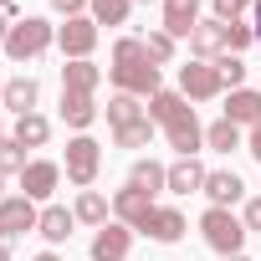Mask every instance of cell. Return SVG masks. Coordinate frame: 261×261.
<instances>
[{"mask_svg":"<svg viewBox=\"0 0 261 261\" xmlns=\"http://www.w3.org/2000/svg\"><path fill=\"white\" fill-rule=\"evenodd\" d=\"M190 51H195L200 62H215V57L225 51V21H215V16L200 21V26L190 31Z\"/></svg>","mask_w":261,"mask_h":261,"instance_id":"5bb4252c","label":"cell"},{"mask_svg":"<svg viewBox=\"0 0 261 261\" xmlns=\"http://www.w3.org/2000/svg\"><path fill=\"white\" fill-rule=\"evenodd\" d=\"M57 113H62V123H67V128H77V134H87V128L97 123V102H92V97H82V92H62Z\"/></svg>","mask_w":261,"mask_h":261,"instance_id":"9a60e30c","label":"cell"},{"mask_svg":"<svg viewBox=\"0 0 261 261\" xmlns=\"http://www.w3.org/2000/svg\"><path fill=\"white\" fill-rule=\"evenodd\" d=\"M113 215H118L128 230H144V220L154 215V195L139 190V185H123V190L113 195Z\"/></svg>","mask_w":261,"mask_h":261,"instance_id":"9c48e42d","label":"cell"},{"mask_svg":"<svg viewBox=\"0 0 261 261\" xmlns=\"http://www.w3.org/2000/svg\"><path fill=\"white\" fill-rule=\"evenodd\" d=\"M220 261H246V256H220Z\"/></svg>","mask_w":261,"mask_h":261,"instance_id":"ee69618b","label":"cell"},{"mask_svg":"<svg viewBox=\"0 0 261 261\" xmlns=\"http://www.w3.org/2000/svg\"><path fill=\"white\" fill-rule=\"evenodd\" d=\"M97 82H102V72H97L92 62H67V67H62V92H82V97H92Z\"/></svg>","mask_w":261,"mask_h":261,"instance_id":"44dd1931","label":"cell"},{"mask_svg":"<svg viewBox=\"0 0 261 261\" xmlns=\"http://www.w3.org/2000/svg\"><path fill=\"white\" fill-rule=\"evenodd\" d=\"M0 261H11V246H6V241H0Z\"/></svg>","mask_w":261,"mask_h":261,"instance_id":"ab89813d","label":"cell"},{"mask_svg":"<svg viewBox=\"0 0 261 261\" xmlns=\"http://www.w3.org/2000/svg\"><path fill=\"white\" fill-rule=\"evenodd\" d=\"M144 97H128V92H113L108 97V128H128V123H139L149 118V108H139Z\"/></svg>","mask_w":261,"mask_h":261,"instance_id":"cb8c5ba5","label":"cell"},{"mask_svg":"<svg viewBox=\"0 0 261 261\" xmlns=\"http://www.w3.org/2000/svg\"><path fill=\"white\" fill-rule=\"evenodd\" d=\"M215 67H220V77H225V87L236 92V87H246V62L236 57V51H220L215 57Z\"/></svg>","mask_w":261,"mask_h":261,"instance_id":"4dcf8cb0","label":"cell"},{"mask_svg":"<svg viewBox=\"0 0 261 261\" xmlns=\"http://www.w3.org/2000/svg\"><path fill=\"white\" fill-rule=\"evenodd\" d=\"M0 200H6V174H0Z\"/></svg>","mask_w":261,"mask_h":261,"instance_id":"7bdbcfd3","label":"cell"},{"mask_svg":"<svg viewBox=\"0 0 261 261\" xmlns=\"http://www.w3.org/2000/svg\"><path fill=\"white\" fill-rule=\"evenodd\" d=\"M36 102H41V82H36V77H11V82H6V108H11L16 118L36 113Z\"/></svg>","mask_w":261,"mask_h":261,"instance_id":"e0dca14e","label":"cell"},{"mask_svg":"<svg viewBox=\"0 0 261 261\" xmlns=\"http://www.w3.org/2000/svg\"><path fill=\"white\" fill-rule=\"evenodd\" d=\"M241 220H246V230H261V195L246 200V215H241Z\"/></svg>","mask_w":261,"mask_h":261,"instance_id":"e575fe53","label":"cell"},{"mask_svg":"<svg viewBox=\"0 0 261 261\" xmlns=\"http://www.w3.org/2000/svg\"><path fill=\"white\" fill-rule=\"evenodd\" d=\"M205 195H210V205L230 210V205H241V200H246V185H241V174H236V169H210V174H205Z\"/></svg>","mask_w":261,"mask_h":261,"instance_id":"7c38bea8","label":"cell"},{"mask_svg":"<svg viewBox=\"0 0 261 261\" xmlns=\"http://www.w3.org/2000/svg\"><path fill=\"white\" fill-rule=\"evenodd\" d=\"M57 46L67 62H92V46H97V21L92 16H72L67 26H57Z\"/></svg>","mask_w":261,"mask_h":261,"instance_id":"52a82bcc","label":"cell"},{"mask_svg":"<svg viewBox=\"0 0 261 261\" xmlns=\"http://www.w3.org/2000/svg\"><path fill=\"white\" fill-rule=\"evenodd\" d=\"M200 26V0H164V31L179 41Z\"/></svg>","mask_w":261,"mask_h":261,"instance_id":"2e32d148","label":"cell"},{"mask_svg":"<svg viewBox=\"0 0 261 261\" xmlns=\"http://www.w3.org/2000/svg\"><path fill=\"white\" fill-rule=\"evenodd\" d=\"M210 6H215V21H225V26H230V21H241V11L251 6V0H210Z\"/></svg>","mask_w":261,"mask_h":261,"instance_id":"d6a6232c","label":"cell"},{"mask_svg":"<svg viewBox=\"0 0 261 261\" xmlns=\"http://www.w3.org/2000/svg\"><path fill=\"white\" fill-rule=\"evenodd\" d=\"M21 149H46V139H51V123L41 118V113H26V118H16V134H11Z\"/></svg>","mask_w":261,"mask_h":261,"instance_id":"603a6c76","label":"cell"},{"mask_svg":"<svg viewBox=\"0 0 261 261\" xmlns=\"http://www.w3.org/2000/svg\"><path fill=\"white\" fill-rule=\"evenodd\" d=\"M128 246H134V230L123 220H108L92 236V261H128Z\"/></svg>","mask_w":261,"mask_h":261,"instance_id":"8fae6325","label":"cell"},{"mask_svg":"<svg viewBox=\"0 0 261 261\" xmlns=\"http://www.w3.org/2000/svg\"><path fill=\"white\" fill-rule=\"evenodd\" d=\"M251 11H256V21H251V26H256V46H261V0H256Z\"/></svg>","mask_w":261,"mask_h":261,"instance_id":"74e56055","label":"cell"},{"mask_svg":"<svg viewBox=\"0 0 261 261\" xmlns=\"http://www.w3.org/2000/svg\"><path fill=\"white\" fill-rule=\"evenodd\" d=\"M57 185H62V164L57 159H31L26 174H21V195L26 200H51Z\"/></svg>","mask_w":261,"mask_h":261,"instance_id":"30bf717a","label":"cell"},{"mask_svg":"<svg viewBox=\"0 0 261 261\" xmlns=\"http://www.w3.org/2000/svg\"><path fill=\"white\" fill-rule=\"evenodd\" d=\"M205 164L200 159H174L169 164V195H195V190H205Z\"/></svg>","mask_w":261,"mask_h":261,"instance_id":"ac0fdd59","label":"cell"},{"mask_svg":"<svg viewBox=\"0 0 261 261\" xmlns=\"http://www.w3.org/2000/svg\"><path fill=\"white\" fill-rule=\"evenodd\" d=\"M200 236H205V246L210 251H220V256H241V246H246V220L241 215H230V210H220V205H210L205 215H200Z\"/></svg>","mask_w":261,"mask_h":261,"instance_id":"277c9868","label":"cell"},{"mask_svg":"<svg viewBox=\"0 0 261 261\" xmlns=\"http://www.w3.org/2000/svg\"><path fill=\"white\" fill-rule=\"evenodd\" d=\"M144 51L154 57V67H164V62H174V36L169 31H149L144 36Z\"/></svg>","mask_w":261,"mask_h":261,"instance_id":"f546056e","label":"cell"},{"mask_svg":"<svg viewBox=\"0 0 261 261\" xmlns=\"http://www.w3.org/2000/svg\"><path fill=\"white\" fill-rule=\"evenodd\" d=\"M185 230H190V225H185V215H179L174 205H154V215L144 220V236H149V241H159V246H174Z\"/></svg>","mask_w":261,"mask_h":261,"instance_id":"4fadbf2b","label":"cell"},{"mask_svg":"<svg viewBox=\"0 0 261 261\" xmlns=\"http://www.w3.org/2000/svg\"><path fill=\"white\" fill-rule=\"evenodd\" d=\"M179 92L190 97V102H210V97H220L225 92V77H220V67L215 62H185L179 67Z\"/></svg>","mask_w":261,"mask_h":261,"instance_id":"8992f818","label":"cell"},{"mask_svg":"<svg viewBox=\"0 0 261 261\" xmlns=\"http://www.w3.org/2000/svg\"><path fill=\"white\" fill-rule=\"evenodd\" d=\"M87 11L97 26H128V11H134V0H87Z\"/></svg>","mask_w":261,"mask_h":261,"instance_id":"83f0119b","label":"cell"},{"mask_svg":"<svg viewBox=\"0 0 261 261\" xmlns=\"http://www.w3.org/2000/svg\"><path fill=\"white\" fill-rule=\"evenodd\" d=\"M108 77H113V87L128 92V97H154V92H159V67H154V57L144 51L139 36H118Z\"/></svg>","mask_w":261,"mask_h":261,"instance_id":"7a4b0ae2","label":"cell"},{"mask_svg":"<svg viewBox=\"0 0 261 261\" xmlns=\"http://www.w3.org/2000/svg\"><path fill=\"white\" fill-rule=\"evenodd\" d=\"M57 46V26L46 21V16H21L16 26H11V36H6V51L11 62H36L41 51H51Z\"/></svg>","mask_w":261,"mask_h":261,"instance_id":"3957f363","label":"cell"},{"mask_svg":"<svg viewBox=\"0 0 261 261\" xmlns=\"http://www.w3.org/2000/svg\"><path fill=\"white\" fill-rule=\"evenodd\" d=\"M251 6H256V0H251Z\"/></svg>","mask_w":261,"mask_h":261,"instance_id":"7dc6e473","label":"cell"},{"mask_svg":"<svg viewBox=\"0 0 261 261\" xmlns=\"http://www.w3.org/2000/svg\"><path fill=\"white\" fill-rule=\"evenodd\" d=\"M246 154H251V159H256V164H261V123H256V128H251V139H246Z\"/></svg>","mask_w":261,"mask_h":261,"instance_id":"d590c367","label":"cell"},{"mask_svg":"<svg viewBox=\"0 0 261 261\" xmlns=\"http://www.w3.org/2000/svg\"><path fill=\"white\" fill-rule=\"evenodd\" d=\"M26 164H31V159H26V149L6 134V139H0V174H6V179L16 174V179H21V174H26Z\"/></svg>","mask_w":261,"mask_h":261,"instance_id":"f1b7e54d","label":"cell"},{"mask_svg":"<svg viewBox=\"0 0 261 261\" xmlns=\"http://www.w3.org/2000/svg\"><path fill=\"white\" fill-rule=\"evenodd\" d=\"M134 6H149V0H134Z\"/></svg>","mask_w":261,"mask_h":261,"instance_id":"f6af8a7d","label":"cell"},{"mask_svg":"<svg viewBox=\"0 0 261 261\" xmlns=\"http://www.w3.org/2000/svg\"><path fill=\"white\" fill-rule=\"evenodd\" d=\"M11 26H16V21H11L6 11H0V46H6V36H11Z\"/></svg>","mask_w":261,"mask_h":261,"instance_id":"8d00e7d4","label":"cell"},{"mask_svg":"<svg viewBox=\"0 0 261 261\" xmlns=\"http://www.w3.org/2000/svg\"><path fill=\"white\" fill-rule=\"evenodd\" d=\"M11 6H16V0H0V11H11Z\"/></svg>","mask_w":261,"mask_h":261,"instance_id":"b9f144b4","label":"cell"},{"mask_svg":"<svg viewBox=\"0 0 261 261\" xmlns=\"http://www.w3.org/2000/svg\"><path fill=\"white\" fill-rule=\"evenodd\" d=\"M154 144V118H139L128 128H113V149H149Z\"/></svg>","mask_w":261,"mask_h":261,"instance_id":"484cf974","label":"cell"},{"mask_svg":"<svg viewBox=\"0 0 261 261\" xmlns=\"http://www.w3.org/2000/svg\"><path fill=\"white\" fill-rule=\"evenodd\" d=\"M149 118L169 134V149L179 154V159H195L200 149H205V128H200V118H195V108H190V97L185 92H154L149 97Z\"/></svg>","mask_w":261,"mask_h":261,"instance_id":"6da1fadb","label":"cell"},{"mask_svg":"<svg viewBox=\"0 0 261 261\" xmlns=\"http://www.w3.org/2000/svg\"><path fill=\"white\" fill-rule=\"evenodd\" d=\"M67 179L77 185V190H92L97 185V169H102V144L92 139V134H77V139H67Z\"/></svg>","mask_w":261,"mask_h":261,"instance_id":"5b68a950","label":"cell"},{"mask_svg":"<svg viewBox=\"0 0 261 261\" xmlns=\"http://www.w3.org/2000/svg\"><path fill=\"white\" fill-rule=\"evenodd\" d=\"M128 185H139V190L159 195V190H169V169H164L159 159H134V169H128Z\"/></svg>","mask_w":261,"mask_h":261,"instance_id":"7402d4cb","label":"cell"},{"mask_svg":"<svg viewBox=\"0 0 261 261\" xmlns=\"http://www.w3.org/2000/svg\"><path fill=\"white\" fill-rule=\"evenodd\" d=\"M0 108H6V77H0Z\"/></svg>","mask_w":261,"mask_h":261,"instance_id":"60d3db41","label":"cell"},{"mask_svg":"<svg viewBox=\"0 0 261 261\" xmlns=\"http://www.w3.org/2000/svg\"><path fill=\"white\" fill-rule=\"evenodd\" d=\"M51 11L72 21V16H82V11H87V0H51Z\"/></svg>","mask_w":261,"mask_h":261,"instance_id":"836d02e7","label":"cell"},{"mask_svg":"<svg viewBox=\"0 0 261 261\" xmlns=\"http://www.w3.org/2000/svg\"><path fill=\"white\" fill-rule=\"evenodd\" d=\"M41 225V210H36V200H26V195H6L0 200V241H16V236H26V230H36Z\"/></svg>","mask_w":261,"mask_h":261,"instance_id":"ba28073f","label":"cell"},{"mask_svg":"<svg viewBox=\"0 0 261 261\" xmlns=\"http://www.w3.org/2000/svg\"><path fill=\"white\" fill-rule=\"evenodd\" d=\"M72 225H77V215L67 210V205H46L41 210V241H51V246H62V241H72Z\"/></svg>","mask_w":261,"mask_h":261,"instance_id":"ffe728a7","label":"cell"},{"mask_svg":"<svg viewBox=\"0 0 261 261\" xmlns=\"http://www.w3.org/2000/svg\"><path fill=\"white\" fill-rule=\"evenodd\" d=\"M72 215H77V225L102 230V225H108V200H102L97 190H82V195H77V205H72Z\"/></svg>","mask_w":261,"mask_h":261,"instance_id":"d4e9b609","label":"cell"},{"mask_svg":"<svg viewBox=\"0 0 261 261\" xmlns=\"http://www.w3.org/2000/svg\"><path fill=\"white\" fill-rule=\"evenodd\" d=\"M225 118H230L236 128H241V123L256 128V123H261V92H256V87H236V92L225 97Z\"/></svg>","mask_w":261,"mask_h":261,"instance_id":"d6986e66","label":"cell"},{"mask_svg":"<svg viewBox=\"0 0 261 261\" xmlns=\"http://www.w3.org/2000/svg\"><path fill=\"white\" fill-rule=\"evenodd\" d=\"M205 149H215V154H230V149H241V128H236L230 118H215V123L205 128Z\"/></svg>","mask_w":261,"mask_h":261,"instance_id":"4316f807","label":"cell"},{"mask_svg":"<svg viewBox=\"0 0 261 261\" xmlns=\"http://www.w3.org/2000/svg\"><path fill=\"white\" fill-rule=\"evenodd\" d=\"M0 139H6V128H0Z\"/></svg>","mask_w":261,"mask_h":261,"instance_id":"bcb514c9","label":"cell"},{"mask_svg":"<svg viewBox=\"0 0 261 261\" xmlns=\"http://www.w3.org/2000/svg\"><path fill=\"white\" fill-rule=\"evenodd\" d=\"M246 46H256V26H246V21H230L225 26V51H246Z\"/></svg>","mask_w":261,"mask_h":261,"instance_id":"1f68e13d","label":"cell"},{"mask_svg":"<svg viewBox=\"0 0 261 261\" xmlns=\"http://www.w3.org/2000/svg\"><path fill=\"white\" fill-rule=\"evenodd\" d=\"M36 261H62V256H57V251H41V256H36Z\"/></svg>","mask_w":261,"mask_h":261,"instance_id":"f35d334b","label":"cell"}]
</instances>
